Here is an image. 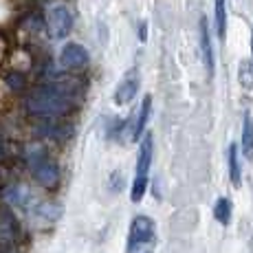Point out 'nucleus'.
<instances>
[{
  "instance_id": "1",
  "label": "nucleus",
  "mask_w": 253,
  "mask_h": 253,
  "mask_svg": "<svg viewBox=\"0 0 253 253\" xmlns=\"http://www.w3.org/2000/svg\"><path fill=\"white\" fill-rule=\"evenodd\" d=\"M27 108L36 115H62L69 110V101L64 92L57 90L55 86H46L29 99Z\"/></svg>"
},
{
  "instance_id": "2",
  "label": "nucleus",
  "mask_w": 253,
  "mask_h": 253,
  "mask_svg": "<svg viewBox=\"0 0 253 253\" xmlns=\"http://www.w3.org/2000/svg\"><path fill=\"white\" fill-rule=\"evenodd\" d=\"M29 165H31V172L38 183L46 185V187H53V185L60 181V169H57V165L53 163L40 148H33V152H29Z\"/></svg>"
},
{
  "instance_id": "3",
  "label": "nucleus",
  "mask_w": 253,
  "mask_h": 253,
  "mask_svg": "<svg viewBox=\"0 0 253 253\" xmlns=\"http://www.w3.org/2000/svg\"><path fill=\"white\" fill-rule=\"evenodd\" d=\"M46 29L48 36L55 38V40H62L71 33L73 29V13L66 4H55V7L48 9L46 16Z\"/></svg>"
},
{
  "instance_id": "4",
  "label": "nucleus",
  "mask_w": 253,
  "mask_h": 253,
  "mask_svg": "<svg viewBox=\"0 0 253 253\" xmlns=\"http://www.w3.org/2000/svg\"><path fill=\"white\" fill-rule=\"evenodd\" d=\"M154 238V222L148 216H137L130 225V236H128V251L132 253L141 245H148Z\"/></svg>"
},
{
  "instance_id": "5",
  "label": "nucleus",
  "mask_w": 253,
  "mask_h": 253,
  "mask_svg": "<svg viewBox=\"0 0 253 253\" xmlns=\"http://www.w3.org/2000/svg\"><path fill=\"white\" fill-rule=\"evenodd\" d=\"M137 90H139V71L132 69V71L126 73L124 80H121L119 86H117V90H115V104L117 106L130 104V101L134 99V95H137Z\"/></svg>"
},
{
  "instance_id": "6",
  "label": "nucleus",
  "mask_w": 253,
  "mask_h": 253,
  "mask_svg": "<svg viewBox=\"0 0 253 253\" xmlns=\"http://www.w3.org/2000/svg\"><path fill=\"white\" fill-rule=\"evenodd\" d=\"M150 108H152V97L145 95L143 97V104H141V108H139V113H134L132 119L128 121V139L130 141H137L141 134H143L145 124H148V119H150Z\"/></svg>"
},
{
  "instance_id": "7",
  "label": "nucleus",
  "mask_w": 253,
  "mask_h": 253,
  "mask_svg": "<svg viewBox=\"0 0 253 253\" xmlns=\"http://www.w3.org/2000/svg\"><path fill=\"white\" fill-rule=\"evenodd\" d=\"M60 62L66 66V69H84L88 64V51H86L82 44H75V42H69L60 53Z\"/></svg>"
},
{
  "instance_id": "8",
  "label": "nucleus",
  "mask_w": 253,
  "mask_h": 253,
  "mask_svg": "<svg viewBox=\"0 0 253 253\" xmlns=\"http://www.w3.org/2000/svg\"><path fill=\"white\" fill-rule=\"evenodd\" d=\"M152 163V134H145L139 148V161H137V178H148V169Z\"/></svg>"
},
{
  "instance_id": "9",
  "label": "nucleus",
  "mask_w": 253,
  "mask_h": 253,
  "mask_svg": "<svg viewBox=\"0 0 253 253\" xmlns=\"http://www.w3.org/2000/svg\"><path fill=\"white\" fill-rule=\"evenodd\" d=\"M201 48H203V62L207 66V73L213 75V51H211V38H209L207 18H201Z\"/></svg>"
},
{
  "instance_id": "10",
  "label": "nucleus",
  "mask_w": 253,
  "mask_h": 253,
  "mask_svg": "<svg viewBox=\"0 0 253 253\" xmlns=\"http://www.w3.org/2000/svg\"><path fill=\"white\" fill-rule=\"evenodd\" d=\"M242 154L247 159H253V117L249 113L242 121Z\"/></svg>"
},
{
  "instance_id": "11",
  "label": "nucleus",
  "mask_w": 253,
  "mask_h": 253,
  "mask_svg": "<svg viewBox=\"0 0 253 253\" xmlns=\"http://www.w3.org/2000/svg\"><path fill=\"white\" fill-rule=\"evenodd\" d=\"M227 159H229V178L233 185H240V163H238V145H229V154H227Z\"/></svg>"
},
{
  "instance_id": "12",
  "label": "nucleus",
  "mask_w": 253,
  "mask_h": 253,
  "mask_svg": "<svg viewBox=\"0 0 253 253\" xmlns=\"http://www.w3.org/2000/svg\"><path fill=\"white\" fill-rule=\"evenodd\" d=\"M213 216H216L218 222L229 225V218H231V201L229 198H218L216 207H213Z\"/></svg>"
},
{
  "instance_id": "13",
  "label": "nucleus",
  "mask_w": 253,
  "mask_h": 253,
  "mask_svg": "<svg viewBox=\"0 0 253 253\" xmlns=\"http://www.w3.org/2000/svg\"><path fill=\"white\" fill-rule=\"evenodd\" d=\"M225 29H227L225 0H216V31H218V38H225Z\"/></svg>"
},
{
  "instance_id": "14",
  "label": "nucleus",
  "mask_w": 253,
  "mask_h": 253,
  "mask_svg": "<svg viewBox=\"0 0 253 253\" xmlns=\"http://www.w3.org/2000/svg\"><path fill=\"white\" fill-rule=\"evenodd\" d=\"M13 222L16 220H13L9 213H2V222H0V238H2V240H13V229H16Z\"/></svg>"
},
{
  "instance_id": "15",
  "label": "nucleus",
  "mask_w": 253,
  "mask_h": 253,
  "mask_svg": "<svg viewBox=\"0 0 253 253\" xmlns=\"http://www.w3.org/2000/svg\"><path fill=\"white\" fill-rule=\"evenodd\" d=\"M9 86H11V88H18V90H20L22 88V77L20 75H16V77H9Z\"/></svg>"
},
{
  "instance_id": "16",
  "label": "nucleus",
  "mask_w": 253,
  "mask_h": 253,
  "mask_svg": "<svg viewBox=\"0 0 253 253\" xmlns=\"http://www.w3.org/2000/svg\"><path fill=\"white\" fill-rule=\"evenodd\" d=\"M145 29H148V24L141 22V29H139V36H141V42H145Z\"/></svg>"
}]
</instances>
